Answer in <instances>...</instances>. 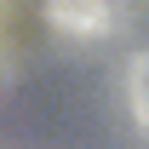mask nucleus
I'll list each match as a JSON object with an SVG mask.
<instances>
[{
    "mask_svg": "<svg viewBox=\"0 0 149 149\" xmlns=\"http://www.w3.org/2000/svg\"><path fill=\"white\" fill-rule=\"evenodd\" d=\"M52 17L69 35H97L103 17H109V0H52Z\"/></svg>",
    "mask_w": 149,
    "mask_h": 149,
    "instance_id": "obj_1",
    "label": "nucleus"
},
{
    "mask_svg": "<svg viewBox=\"0 0 149 149\" xmlns=\"http://www.w3.org/2000/svg\"><path fill=\"white\" fill-rule=\"evenodd\" d=\"M126 97H132V115L149 126V52L132 57V74H126Z\"/></svg>",
    "mask_w": 149,
    "mask_h": 149,
    "instance_id": "obj_2",
    "label": "nucleus"
}]
</instances>
